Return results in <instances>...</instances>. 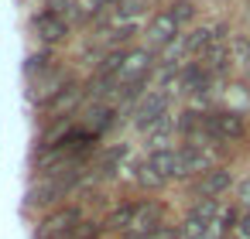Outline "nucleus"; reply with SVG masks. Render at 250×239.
<instances>
[{"instance_id":"1","label":"nucleus","mask_w":250,"mask_h":239,"mask_svg":"<svg viewBox=\"0 0 250 239\" xmlns=\"http://www.w3.org/2000/svg\"><path fill=\"white\" fill-rule=\"evenodd\" d=\"M192 18H195V4H192V0H175L168 11H161V14L151 18V24H147V31H144V35H147V45H151V48H171V45L178 41L182 28H185Z\"/></svg>"},{"instance_id":"2","label":"nucleus","mask_w":250,"mask_h":239,"mask_svg":"<svg viewBox=\"0 0 250 239\" xmlns=\"http://www.w3.org/2000/svg\"><path fill=\"white\" fill-rule=\"evenodd\" d=\"M219 219H223L219 202H195V205L188 208L185 222L178 225V236H182V239H212V236L223 239Z\"/></svg>"},{"instance_id":"3","label":"nucleus","mask_w":250,"mask_h":239,"mask_svg":"<svg viewBox=\"0 0 250 239\" xmlns=\"http://www.w3.org/2000/svg\"><path fill=\"white\" fill-rule=\"evenodd\" d=\"M151 69H154L151 52H127V62H124V69H120V79H117V96L127 99V103H130L134 96H141L144 82L151 79Z\"/></svg>"},{"instance_id":"4","label":"nucleus","mask_w":250,"mask_h":239,"mask_svg":"<svg viewBox=\"0 0 250 239\" xmlns=\"http://www.w3.org/2000/svg\"><path fill=\"white\" fill-rule=\"evenodd\" d=\"M83 229V212L79 208H55L42 219L35 239H72Z\"/></svg>"},{"instance_id":"5","label":"nucleus","mask_w":250,"mask_h":239,"mask_svg":"<svg viewBox=\"0 0 250 239\" xmlns=\"http://www.w3.org/2000/svg\"><path fill=\"white\" fill-rule=\"evenodd\" d=\"M206 116V137L209 140H240L247 133V120L243 113H233V110H209L202 113Z\"/></svg>"},{"instance_id":"6","label":"nucleus","mask_w":250,"mask_h":239,"mask_svg":"<svg viewBox=\"0 0 250 239\" xmlns=\"http://www.w3.org/2000/svg\"><path fill=\"white\" fill-rule=\"evenodd\" d=\"M168 120V96L165 92H147L141 103H137V110H134V127L141 130V133H151L158 123H165Z\"/></svg>"},{"instance_id":"7","label":"nucleus","mask_w":250,"mask_h":239,"mask_svg":"<svg viewBox=\"0 0 250 239\" xmlns=\"http://www.w3.org/2000/svg\"><path fill=\"white\" fill-rule=\"evenodd\" d=\"M212 167V154L202 147V144H185V147H175V181L178 178H192V174H202Z\"/></svg>"},{"instance_id":"8","label":"nucleus","mask_w":250,"mask_h":239,"mask_svg":"<svg viewBox=\"0 0 250 239\" xmlns=\"http://www.w3.org/2000/svg\"><path fill=\"white\" fill-rule=\"evenodd\" d=\"M127 62V52H110L100 69L93 72L89 79V96H103V92H117V79H120V69Z\"/></svg>"},{"instance_id":"9","label":"nucleus","mask_w":250,"mask_h":239,"mask_svg":"<svg viewBox=\"0 0 250 239\" xmlns=\"http://www.w3.org/2000/svg\"><path fill=\"white\" fill-rule=\"evenodd\" d=\"M229 184H233V178H229L226 167H209V171H202V174L195 178L192 195H195L199 202H219V195H226Z\"/></svg>"},{"instance_id":"10","label":"nucleus","mask_w":250,"mask_h":239,"mask_svg":"<svg viewBox=\"0 0 250 239\" xmlns=\"http://www.w3.org/2000/svg\"><path fill=\"white\" fill-rule=\"evenodd\" d=\"M31 28H35V35H38L42 41H48V45H59V41L69 38V18H62V14H55V11L35 14Z\"/></svg>"},{"instance_id":"11","label":"nucleus","mask_w":250,"mask_h":239,"mask_svg":"<svg viewBox=\"0 0 250 239\" xmlns=\"http://www.w3.org/2000/svg\"><path fill=\"white\" fill-rule=\"evenodd\" d=\"M178 82H182V92H188V96H206L216 79H212L199 62H192V65L182 69V79H178Z\"/></svg>"},{"instance_id":"12","label":"nucleus","mask_w":250,"mask_h":239,"mask_svg":"<svg viewBox=\"0 0 250 239\" xmlns=\"http://www.w3.org/2000/svg\"><path fill=\"white\" fill-rule=\"evenodd\" d=\"M199 65H202V69H206V72H209L212 79H216V75H226V69H229V55H226V45H223V41H216V45H212V48H209V52L202 55V62H199Z\"/></svg>"},{"instance_id":"13","label":"nucleus","mask_w":250,"mask_h":239,"mask_svg":"<svg viewBox=\"0 0 250 239\" xmlns=\"http://www.w3.org/2000/svg\"><path fill=\"white\" fill-rule=\"evenodd\" d=\"M130 222H134V202H127V205H120V208H113L106 219H103V229L106 232H130Z\"/></svg>"},{"instance_id":"14","label":"nucleus","mask_w":250,"mask_h":239,"mask_svg":"<svg viewBox=\"0 0 250 239\" xmlns=\"http://www.w3.org/2000/svg\"><path fill=\"white\" fill-rule=\"evenodd\" d=\"M113 123H117V110H113V106H93V113H89V120H86V130L96 137V133L110 130Z\"/></svg>"},{"instance_id":"15","label":"nucleus","mask_w":250,"mask_h":239,"mask_svg":"<svg viewBox=\"0 0 250 239\" xmlns=\"http://www.w3.org/2000/svg\"><path fill=\"white\" fill-rule=\"evenodd\" d=\"M79 99H83V92H79L76 86H62V89H59V96L48 103V110H52V113H69Z\"/></svg>"},{"instance_id":"16","label":"nucleus","mask_w":250,"mask_h":239,"mask_svg":"<svg viewBox=\"0 0 250 239\" xmlns=\"http://www.w3.org/2000/svg\"><path fill=\"white\" fill-rule=\"evenodd\" d=\"M48 11H55V14H62V18H72L76 0H48Z\"/></svg>"},{"instance_id":"17","label":"nucleus","mask_w":250,"mask_h":239,"mask_svg":"<svg viewBox=\"0 0 250 239\" xmlns=\"http://www.w3.org/2000/svg\"><path fill=\"white\" fill-rule=\"evenodd\" d=\"M236 198H240V208H243V212H250V178L236 184Z\"/></svg>"},{"instance_id":"18","label":"nucleus","mask_w":250,"mask_h":239,"mask_svg":"<svg viewBox=\"0 0 250 239\" xmlns=\"http://www.w3.org/2000/svg\"><path fill=\"white\" fill-rule=\"evenodd\" d=\"M236 229H240V236H243V239H250V212H243V215H240Z\"/></svg>"},{"instance_id":"19","label":"nucleus","mask_w":250,"mask_h":239,"mask_svg":"<svg viewBox=\"0 0 250 239\" xmlns=\"http://www.w3.org/2000/svg\"><path fill=\"white\" fill-rule=\"evenodd\" d=\"M223 239H240V236H223Z\"/></svg>"}]
</instances>
